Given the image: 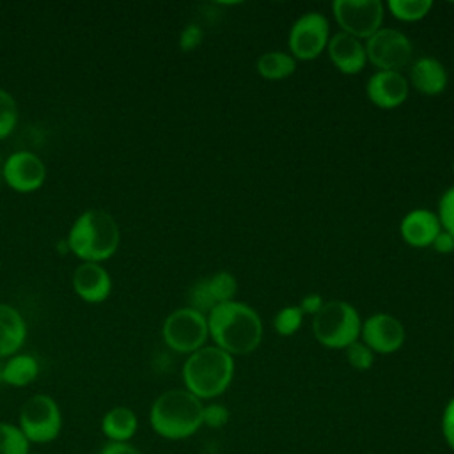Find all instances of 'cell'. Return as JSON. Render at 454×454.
Segmentation results:
<instances>
[{"mask_svg": "<svg viewBox=\"0 0 454 454\" xmlns=\"http://www.w3.org/2000/svg\"><path fill=\"white\" fill-rule=\"evenodd\" d=\"M4 160L5 158H2V153H0V181H2V172H4Z\"/></svg>", "mask_w": 454, "mask_h": 454, "instance_id": "cell-35", "label": "cell"}, {"mask_svg": "<svg viewBox=\"0 0 454 454\" xmlns=\"http://www.w3.org/2000/svg\"><path fill=\"white\" fill-rule=\"evenodd\" d=\"M99 431L105 442L129 443L138 431V417L129 406H112L99 420Z\"/></svg>", "mask_w": 454, "mask_h": 454, "instance_id": "cell-18", "label": "cell"}, {"mask_svg": "<svg viewBox=\"0 0 454 454\" xmlns=\"http://www.w3.org/2000/svg\"><path fill=\"white\" fill-rule=\"evenodd\" d=\"M0 385H4V381H2V360H0Z\"/></svg>", "mask_w": 454, "mask_h": 454, "instance_id": "cell-36", "label": "cell"}, {"mask_svg": "<svg viewBox=\"0 0 454 454\" xmlns=\"http://www.w3.org/2000/svg\"><path fill=\"white\" fill-rule=\"evenodd\" d=\"M438 254H443V255H449L454 252V236L447 231H440L438 236L434 238L433 245H431Z\"/></svg>", "mask_w": 454, "mask_h": 454, "instance_id": "cell-34", "label": "cell"}, {"mask_svg": "<svg viewBox=\"0 0 454 454\" xmlns=\"http://www.w3.org/2000/svg\"><path fill=\"white\" fill-rule=\"evenodd\" d=\"M408 83L424 96H440L449 83L447 67L434 57L424 55L410 64Z\"/></svg>", "mask_w": 454, "mask_h": 454, "instance_id": "cell-17", "label": "cell"}, {"mask_svg": "<svg viewBox=\"0 0 454 454\" xmlns=\"http://www.w3.org/2000/svg\"><path fill=\"white\" fill-rule=\"evenodd\" d=\"M326 53L330 62L340 71L342 74H358L367 64V53L364 41L348 35L344 32H335L328 44Z\"/></svg>", "mask_w": 454, "mask_h": 454, "instance_id": "cell-16", "label": "cell"}, {"mask_svg": "<svg viewBox=\"0 0 454 454\" xmlns=\"http://www.w3.org/2000/svg\"><path fill=\"white\" fill-rule=\"evenodd\" d=\"M202 39H204V30L197 23H190L179 34V48L183 51H193L200 46Z\"/></svg>", "mask_w": 454, "mask_h": 454, "instance_id": "cell-30", "label": "cell"}, {"mask_svg": "<svg viewBox=\"0 0 454 454\" xmlns=\"http://www.w3.org/2000/svg\"><path fill=\"white\" fill-rule=\"evenodd\" d=\"M67 248L82 262H99L115 255L121 245V231L115 218L103 209H85L69 227Z\"/></svg>", "mask_w": 454, "mask_h": 454, "instance_id": "cell-2", "label": "cell"}, {"mask_svg": "<svg viewBox=\"0 0 454 454\" xmlns=\"http://www.w3.org/2000/svg\"><path fill=\"white\" fill-rule=\"evenodd\" d=\"M16 426L30 445H48L62 433V410L50 394H34L21 404Z\"/></svg>", "mask_w": 454, "mask_h": 454, "instance_id": "cell-6", "label": "cell"}, {"mask_svg": "<svg viewBox=\"0 0 454 454\" xmlns=\"http://www.w3.org/2000/svg\"><path fill=\"white\" fill-rule=\"evenodd\" d=\"M227 420H229V410L223 404H218V403L204 404L202 426L216 429V427H223Z\"/></svg>", "mask_w": 454, "mask_h": 454, "instance_id": "cell-29", "label": "cell"}, {"mask_svg": "<svg viewBox=\"0 0 454 454\" xmlns=\"http://www.w3.org/2000/svg\"><path fill=\"white\" fill-rule=\"evenodd\" d=\"M207 330L213 344L231 356L255 351L262 340V321L257 310L232 300L207 312Z\"/></svg>", "mask_w": 454, "mask_h": 454, "instance_id": "cell-1", "label": "cell"}, {"mask_svg": "<svg viewBox=\"0 0 454 454\" xmlns=\"http://www.w3.org/2000/svg\"><path fill=\"white\" fill-rule=\"evenodd\" d=\"M30 447L16 422L0 420V454H30Z\"/></svg>", "mask_w": 454, "mask_h": 454, "instance_id": "cell-24", "label": "cell"}, {"mask_svg": "<svg viewBox=\"0 0 454 454\" xmlns=\"http://www.w3.org/2000/svg\"><path fill=\"white\" fill-rule=\"evenodd\" d=\"M74 294L85 303H101L112 293V277L99 262H80L71 277Z\"/></svg>", "mask_w": 454, "mask_h": 454, "instance_id": "cell-14", "label": "cell"}, {"mask_svg": "<svg viewBox=\"0 0 454 454\" xmlns=\"http://www.w3.org/2000/svg\"><path fill=\"white\" fill-rule=\"evenodd\" d=\"M452 172H454V160H452Z\"/></svg>", "mask_w": 454, "mask_h": 454, "instance_id": "cell-38", "label": "cell"}, {"mask_svg": "<svg viewBox=\"0 0 454 454\" xmlns=\"http://www.w3.org/2000/svg\"><path fill=\"white\" fill-rule=\"evenodd\" d=\"M184 388L197 399L222 395L234 378V356L213 346H202L186 356L181 369Z\"/></svg>", "mask_w": 454, "mask_h": 454, "instance_id": "cell-4", "label": "cell"}, {"mask_svg": "<svg viewBox=\"0 0 454 454\" xmlns=\"http://www.w3.org/2000/svg\"><path fill=\"white\" fill-rule=\"evenodd\" d=\"M257 74L262 76L264 80L278 82L289 78L296 71V60L291 57L289 51H266L259 55L255 62Z\"/></svg>", "mask_w": 454, "mask_h": 454, "instance_id": "cell-21", "label": "cell"}, {"mask_svg": "<svg viewBox=\"0 0 454 454\" xmlns=\"http://www.w3.org/2000/svg\"><path fill=\"white\" fill-rule=\"evenodd\" d=\"M360 312L344 300L325 301L317 314L312 316L314 339L330 349H346L360 339Z\"/></svg>", "mask_w": 454, "mask_h": 454, "instance_id": "cell-5", "label": "cell"}, {"mask_svg": "<svg viewBox=\"0 0 454 454\" xmlns=\"http://www.w3.org/2000/svg\"><path fill=\"white\" fill-rule=\"evenodd\" d=\"M98 454H142L138 447H135L131 442L129 443H114V442H105Z\"/></svg>", "mask_w": 454, "mask_h": 454, "instance_id": "cell-32", "label": "cell"}, {"mask_svg": "<svg viewBox=\"0 0 454 454\" xmlns=\"http://www.w3.org/2000/svg\"><path fill=\"white\" fill-rule=\"evenodd\" d=\"M346 360L348 364L356 371H369L374 364V353L369 346H365L360 339L353 344H349L346 349Z\"/></svg>", "mask_w": 454, "mask_h": 454, "instance_id": "cell-27", "label": "cell"}, {"mask_svg": "<svg viewBox=\"0 0 454 454\" xmlns=\"http://www.w3.org/2000/svg\"><path fill=\"white\" fill-rule=\"evenodd\" d=\"M303 317L305 314L298 305L282 307L273 317V330L282 337H291L301 328Z\"/></svg>", "mask_w": 454, "mask_h": 454, "instance_id": "cell-25", "label": "cell"}, {"mask_svg": "<svg viewBox=\"0 0 454 454\" xmlns=\"http://www.w3.org/2000/svg\"><path fill=\"white\" fill-rule=\"evenodd\" d=\"M2 181L18 193H32L46 181V165L32 151H14L4 160Z\"/></svg>", "mask_w": 454, "mask_h": 454, "instance_id": "cell-11", "label": "cell"}, {"mask_svg": "<svg viewBox=\"0 0 454 454\" xmlns=\"http://www.w3.org/2000/svg\"><path fill=\"white\" fill-rule=\"evenodd\" d=\"M440 231L442 223L438 215L427 207H415L408 211L399 223L403 241L413 248L431 247Z\"/></svg>", "mask_w": 454, "mask_h": 454, "instance_id": "cell-15", "label": "cell"}, {"mask_svg": "<svg viewBox=\"0 0 454 454\" xmlns=\"http://www.w3.org/2000/svg\"><path fill=\"white\" fill-rule=\"evenodd\" d=\"M18 103L11 92L0 87V140L7 138L18 124Z\"/></svg>", "mask_w": 454, "mask_h": 454, "instance_id": "cell-26", "label": "cell"}, {"mask_svg": "<svg viewBox=\"0 0 454 454\" xmlns=\"http://www.w3.org/2000/svg\"><path fill=\"white\" fill-rule=\"evenodd\" d=\"M204 404L186 388L161 392L149 408L151 429L165 440H186L202 427Z\"/></svg>", "mask_w": 454, "mask_h": 454, "instance_id": "cell-3", "label": "cell"}, {"mask_svg": "<svg viewBox=\"0 0 454 454\" xmlns=\"http://www.w3.org/2000/svg\"><path fill=\"white\" fill-rule=\"evenodd\" d=\"M330 23L325 14L309 11L301 14L289 28L287 46L294 60H316L330 41Z\"/></svg>", "mask_w": 454, "mask_h": 454, "instance_id": "cell-10", "label": "cell"}, {"mask_svg": "<svg viewBox=\"0 0 454 454\" xmlns=\"http://www.w3.org/2000/svg\"><path fill=\"white\" fill-rule=\"evenodd\" d=\"M204 280H206V287H207V293H209L215 307L234 300L236 291H238V282L232 273L218 271L211 277H206Z\"/></svg>", "mask_w": 454, "mask_h": 454, "instance_id": "cell-23", "label": "cell"}, {"mask_svg": "<svg viewBox=\"0 0 454 454\" xmlns=\"http://www.w3.org/2000/svg\"><path fill=\"white\" fill-rule=\"evenodd\" d=\"M161 339L170 351L192 355L206 346V340L209 339L207 316L188 305L176 309L161 325Z\"/></svg>", "mask_w": 454, "mask_h": 454, "instance_id": "cell-7", "label": "cell"}, {"mask_svg": "<svg viewBox=\"0 0 454 454\" xmlns=\"http://www.w3.org/2000/svg\"><path fill=\"white\" fill-rule=\"evenodd\" d=\"M25 340L27 323L21 312L9 303H0V360L20 353Z\"/></svg>", "mask_w": 454, "mask_h": 454, "instance_id": "cell-19", "label": "cell"}, {"mask_svg": "<svg viewBox=\"0 0 454 454\" xmlns=\"http://www.w3.org/2000/svg\"><path fill=\"white\" fill-rule=\"evenodd\" d=\"M436 215L440 218L442 229L454 236V184L442 193L438 200Z\"/></svg>", "mask_w": 454, "mask_h": 454, "instance_id": "cell-28", "label": "cell"}, {"mask_svg": "<svg viewBox=\"0 0 454 454\" xmlns=\"http://www.w3.org/2000/svg\"><path fill=\"white\" fill-rule=\"evenodd\" d=\"M442 434L450 450H454V395L443 408L442 413Z\"/></svg>", "mask_w": 454, "mask_h": 454, "instance_id": "cell-31", "label": "cell"}, {"mask_svg": "<svg viewBox=\"0 0 454 454\" xmlns=\"http://www.w3.org/2000/svg\"><path fill=\"white\" fill-rule=\"evenodd\" d=\"M332 12L340 32L365 43L383 27L385 5L380 0H333Z\"/></svg>", "mask_w": 454, "mask_h": 454, "instance_id": "cell-8", "label": "cell"}, {"mask_svg": "<svg viewBox=\"0 0 454 454\" xmlns=\"http://www.w3.org/2000/svg\"><path fill=\"white\" fill-rule=\"evenodd\" d=\"M365 94L374 106L394 110L408 99L410 83L401 71H376L365 83Z\"/></svg>", "mask_w": 454, "mask_h": 454, "instance_id": "cell-13", "label": "cell"}, {"mask_svg": "<svg viewBox=\"0 0 454 454\" xmlns=\"http://www.w3.org/2000/svg\"><path fill=\"white\" fill-rule=\"evenodd\" d=\"M390 14L403 23H415L424 20L433 9L431 0H390L387 4Z\"/></svg>", "mask_w": 454, "mask_h": 454, "instance_id": "cell-22", "label": "cell"}, {"mask_svg": "<svg viewBox=\"0 0 454 454\" xmlns=\"http://www.w3.org/2000/svg\"><path fill=\"white\" fill-rule=\"evenodd\" d=\"M323 303H325V300H323L321 294H317V293H309V294H305V296L301 298V301L298 303V307L301 309L303 314L314 316V314L319 312V309L323 307Z\"/></svg>", "mask_w": 454, "mask_h": 454, "instance_id": "cell-33", "label": "cell"}, {"mask_svg": "<svg viewBox=\"0 0 454 454\" xmlns=\"http://www.w3.org/2000/svg\"><path fill=\"white\" fill-rule=\"evenodd\" d=\"M360 340L369 346L374 355H392L403 348L406 330L395 316L376 312L362 321Z\"/></svg>", "mask_w": 454, "mask_h": 454, "instance_id": "cell-12", "label": "cell"}, {"mask_svg": "<svg viewBox=\"0 0 454 454\" xmlns=\"http://www.w3.org/2000/svg\"><path fill=\"white\" fill-rule=\"evenodd\" d=\"M39 372V360L30 353H16L2 362V381L7 387H28L37 380Z\"/></svg>", "mask_w": 454, "mask_h": 454, "instance_id": "cell-20", "label": "cell"}, {"mask_svg": "<svg viewBox=\"0 0 454 454\" xmlns=\"http://www.w3.org/2000/svg\"><path fill=\"white\" fill-rule=\"evenodd\" d=\"M364 44L367 62L378 71H401L413 62V44L410 37L397 28L381 27Z\"/></svg>", "mask_w": 454, "mask_h": 454, "instance_id": "cell-9", "label": "cell"}, {"mask_svg": "<svg viewBox=\"0 0 454 454\" xmlns=\"http://www.w3.org/2000/svg\"><path fill=\"white\" fill-rule=\"evenodd\" d=\"M30 454H44V452H30Z\"/></svg>", "mask_w": 454, "mask_h": 454, "instance_id": "cell-37", "label": "cell"}]
</instances>
